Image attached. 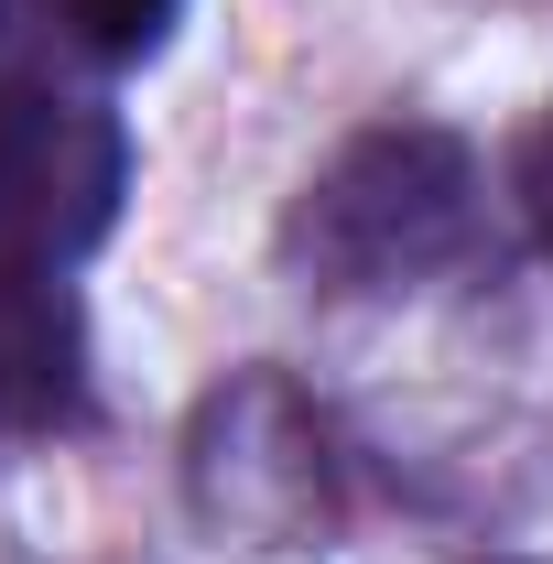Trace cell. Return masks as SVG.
Masks as SVG:
<instances>
[{"label": "cell", "mask_w": 553, "mask_h": 564, "mask_svg": "<svg viewBox=\"0 0 553 564\" xmlns=\"http://www.w3.org/2000/svg\"><path fill=\"white\" fill-rule=\"evenodd\" d=\"M11 22H22V0H0V33H11Z\"/></svg>", "instance_id": "obj_7"}, {"label": "cell", "mask_w": 553, "mask_h": 564, "mask_svg": "<svg viewBox=\"0 0 553 564\" xmlns=\"http://www.w3.org/2000/svg\"><path fill=\"white\" fill-rule=\"evenodd\" d=\"M185 499L239 554H293V543L337 532V445H326L315 402L282 369H239L228 391H207L196 434H185Z\"/></svg>", "instance_id": "obj_2"}, {"label": "cell", "mask_w": 553, "mask_h": 564, "mask_svg": "<svg viewBox=\"0 0 553 564\" xmlns=\"http://www.w3.org/2000/svg\"><path fill=\"white\" fill-rule=\"evenodd\" d=\"M87 423V304L44 261H0V434Z\"/></svg>", "instance_id": "obj_4"}, {"label": "cell", "mask_w": 553, "mask_h": 564, "mask_svg": "<svg viewBox=\"0 0 553 564\" xmlns=\"http://www.w3.org/2000/svg\"><path fill=\"white\" fill-rule=\"evenodd\" d=\"M510 196H521V217H532V239H543V261H553V109L510 152Z\"/></svg>", "instance_id": "obj_6"}, {"label": "cell", "mask_w": 553, "mask_h": 564, "mask_svg": "<svg viewBox=\"0 0 553 564\" xmlns=\"http://www.w3.org/2000/svg\"><path fill=\"white\" fill-rule=\"evenodd\" d=\"M55 11H66V33L98 55V66H141V55L174 33L185 0H55Z\"/></svg>", "instance_id": "obj_5"}, {"label": "cell", "mask_w": 553, "mask_h": 564, "mask_svg": "<svg viewBox=\"0 0 553 564\" xmlns=\"http://www.w3.org/2000/svg\"><path fill=\"white\" fill-rule=\"evenodd\" d=\"M478 228V163L434 120H380L337 141L282 217V261L315 293H402L434 282Z\"/></svg>", "instance_id": "obj_1"}, {"label": "cell", "mask_w": 553, "mask_h": 564, "mask_svg": "<svg viewBox=\"0 0 553 564\" xmlns=\"http://www.w3.org/2000/svg\"><path fill=\"white\" fill-rule=\"evenodd\" d=\"M131 196V131L98 98H55L0 76V261L76 272Z\"/></svg>", "instance_id": "obj_3"}]
</instances>
